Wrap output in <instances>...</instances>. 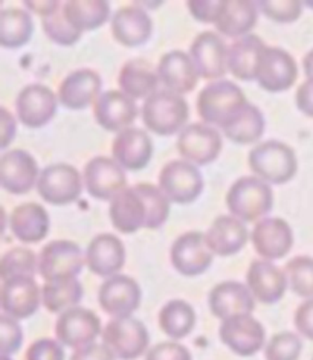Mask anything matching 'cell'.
<instances>
[{
  "mask_svg": "<svg viewBox=\"0 0 313 360\" xmlns=\"http://www.w3.org/2000/svg\"><path fill=\"white\" fill-rule=\"evenodd\" d=\"M248 105V100L237 84L228 79L214 81L205 86L198 96V113L208 125H217L222 130L236 121Z\"/></svg>",
  "mask_w": 313,
  "mask_h": 360,
  "instance_id": "6da1fadb",
  "label": "cell"
},
{
  "mask_svg": "<svg viewBox=\"0 0 313 360\" xmlns=\"http://www.w3.org/2000/svg\"><path fill=\"white\" fill-rule=\"evenodd\" d=\"M226 206L240 221H260L274 206L272 188L257 176L240 177L229 188Z\"/></svg>",
  "mask_w": 313,
  "mask_h": 360,
  "instance_id": "7a4b0ae2",
  "label": "cell"
},
{
  "mask_svg": "<svg viewBox=\"0 0 313 360\" xmlns=\"http://www.w3.org/2000/svg\"><path fill=\"white\" fill-rule=\"evenodd\" d=\"M249 167L253 173L266 184L284 185L297 174V155L288 143L266 141L249 153Z\"/></svg>",
  "mask_w": 313,
  "mask_h": 360,
  "instance_id": "3957f363",
  "label": "cell"
},
{
  "mask_svg": "<svg viewBox=\"0 0 313 360\" xmlns=\"http://www.w3.org/2000/svg\"><path fill=\"white\" fill-rule=\"evenodd\" d=\"M190 109L181 95L170 90H158L142 105V121L150 131L159 136H172L186 127Z\"/></svg>",
  "mask_w": 313,
  "mask_h": 360,
  "instance_id": "277c9868",
  "label": "cell"
},
{
  "mask_svg": "<svg viewBox=\"0 0 313 360\" xmlns=\"http://www.w3.org/2000/svg\"><path fill=\"white\" fill-rule=\"evenodd\" d=\"M84 264L86 255L82 248L70 240H53L39 255V272L44 283L77 278Z\"/></svg>",
  "mask_w": 313,
  "mask_h": 360,
  "instance_id": "5b68a950",
  "label": "cell"
},
{
  "mask_svg": "<svg viewBox=\"0 0 313 360\" xmlns=\"http://www.w3.org/2000/svg\"><path fill=\"white\" fill-rule=\"evenodd\" d=\"M103 342L116 359L135 360L146 353L150 336L147 327L135 318H113L103 330Z\"/></svg>",
  "mask_w": 313,
  "mask_h": 360,
  "instance_id": "8992f818",
  "label": "cell"
},
{
  "mask_svg": "<svg viewBox=\"0 0 313 360\" xmlns=\"http://www.w3.org/2000/svg\"><path fill=\"white\" fill-rule=\"evenodd\" d=\"M159 188L170 202L188 205L199 199L203 177L198 167L186 160H172L159 173Z\"/></svg>",
  "mask_w": 313,
  "mask_h": 360,
  "instance_id": "52a82bcc",
  "label": "cell"
},
{
  "mask_svg": "<svg viewBox=\"0 0 313 360\" xmlns=\"http://www.w3.org/2000/svg\"><path fill=\"white\" fill-rule=\"evenodd\" d=\"M298 77V68L288 51L274 46H264L260 52L255 68L258 86L267 92L289 90Z\"/></svg>",
  "mask_w": 313,
  "mask_h": 360,
  "instance_id": "ba28073f",
  "label": "cell"
},
{
  "mask_svg": "<svg viewBox=\"0 0 313 360\" xmlns=\"http://www.w3.org/2000/svg\"><path fill=\"white\" fill-rule=\"evenodd\" d=\"M37 191L44 202L56 206L74 203L83 191L82 176L69 164H53L44 168L37 182Z\"/></svg>",
  "mask_w": 313,
  "mask_h": 360,
  "instance_id": "9c48e42d",
  "label": "cell"
},
{
  "mask_svg": "<svg viewBox=\"0 0 313 360\" xmlns=\"http://www.w3.org/2000/svg\"><path fill=\"white\" fill-rule=\"evenodd\" d=\"M220 133L205 122H194L179 133L177 151L193 165H208L222 151Z\"/></svg>",
  "mask_w": 313,
  "mask_h": 360,
  "instance_id": "30bf717a",
  "label": "cell"
},
{
  "mask_svg": "<svg viewBox=\"0 0 313 360\" xmlns=\"http://www.w3.org/2000/svg\"><path fill=\"white\" fill-rule=\"evenodd\" d=\"M83 184L94 199L112 202L127 188V177L115 159L96 156L84 167Z\"/></svg>",
  "mask_w": 313,
  "mask_h": 360,
  "instance_id": "8fae6325",
  "label": "cell"
},
{
  "mask_svg": "<svg viewBox=\"0 0 313 360\" xmlns=\"http://www.w3.org/2000/svg\"><path fill=\"white\" fill-rule=\"evenodd\" d=\"M212 257L214 254L205 241V233L199 231L179 236L170 249L173 267L185 276H198L207 272L212 264Z\"/></svg>",
  "mask_w": 313,
  "mask_h": 360,
  "instance_id": "7c38bea8",
  "label": "cell"
},
{
  "mask_svg": "<svg viewBox=\"0 0 313 360\" xmlns=\"http://www.w3.org/2000/svg\"><path fill=\"white\" fill-rule=\"evenodd\" d=\"M57 340L70 348H83L95 344V339L103 335L101 319L92 310L74 307L63 311L56 323Z\"/></svg>",
  "mask_w": 313,
  "mask_h": 360,
  "instance_id": "4fadbf2b",
  "label": "cell"
},
{
  "mask_svg": "<svg viewBox=\"0 0 313 360\" xmlns=\"http://www.w3.org/2000/svg\"><path fill=\"white\" fill-rule=\"evenodd\" d=\"M219 336L232 353L241 357H250L257 354L266 342L264 327L253 314L223 321L219 330Z\"/></svg>",
  "mask_w": 313,
  "mask_h": 360,
  "instance_id": "5bb4252c",
  "label": "cell"
},
{
  "mask_svg": "<svg viewBox=\"0 0 313 360\" xmlns=\"http://www.w3.org/2000/svg\"><path fill=\"white\" fill-rule=\"evenodd\" d=\"M40 171L37 160L28 151L15 148L5 151L0 158V180L4 190L22 195L37 185Z\"/></svg>",
  "mask_w": 313,
  "mask_h": 360,
  "instance_id": "9a60e30c",
  "label": "cell"
},
{
  "mask_svg": "<svg viewBox=\"0 0 313 360\" xmlns=\"http://www.w3.org/2000/svg\"><path fill=\"white\" fill-rule=\"evenodd\" d=\"M142 298L139 284L130 276L115 275L101 284L98 301L104 313L113 318H130Z\"/></svg>",
  "mask_w": 313,
  "mask_h": 360,
  "instance_id": "2e32d148",
  "label": "cell"
},
{
  "mask_svg": "<svg viewBox=\"0 0 313 360\" xmlns=\"http://www.w3.org/2000/svg\"><path fill=\"white\" fill-rule=\"evenodd\" d=\"M57 96L43 84H30L20 90L15 101L17 116L28 129H41L57 113Z\"/></svg>",
  "mask_w": 313,
  "mask_h": 360,
  "instance_id": "e0dca14e",
  "label": "cell"
},
{
  "mask_svg": "<svg viewBox=\"0 0 313 360\" xmlns=\"http://www.w3.org/2000/svg\"><path fill=\"white\" fill-rule=\"evenodd\" d=\"M250 240L258 255L272 261L289 254L293 246V232L286 220L269 217L255 223Z\"/></svg>",
  "mask_w": 313,
  "mask_h": 360,
  "instance_id": "ac0fdd59",
  "label": "cell"
},
{
  "mask_svg": "<svg viewBox=\"0 0 313 360\" xmlns=\"http://www.w3.org/2000/svg\"><path fill=\"white\" fill-rule=\"evenodd\" d=\"M94 116L104 130L121 133L130 129L138 118V105L121 90H109L101 94L94 104Z\"/></svg>",
  "mask_w": 313,
  "mask_h": 360,
  "instance_id": "d6986e66",
  "label": "cell"
},
{
  "mask_svg": "<svg viewBox=\"0 0 313 360\" xmlns=\"http://www.w3.org/2000/svg\"><path fill=\"white\" fill-rule=\"evenodd\" d=\"M41 289L31 276H17L2 284L4 314L15 321L31 318L39 310Z\"/></svg>",
  "mask_w": 313,
  "mask_h": 360,
  "instance_id": "ffe728a7",
  "label": "cell"
},
{
  "mask_svg": "<svg viewBox=\"0 0 313 360\" xmlns=\"http://www.w3.org/2000/svg\"><path fill=\"white\" fill-rule=\"evenodd\" d=\"M190 57L199 77L205 79H222L225 77L228 65V48L216 32H202L194 39L190 48Z\"/></svg>",
  "mask_w": 313,
  "mask_h": 360,
  "instance_id": "44dd1931",
  "label": "cell"
},
{
  "mask_svg": "<svg viewBox=\"0 0 313 360\" xmlns=\"http://www.w3.org/2000/svg\"><path fill=\"white\" fill-rule=\"evenodd\" d=\"M210 309L222 322L237 316L253 314L255 310V298L249 287L237 281H225L217 284L210 293Z\"/></svg>",
  "mask_w": 313,
  "mask_h": 360,
  "instance_id": "7402d4cb",
  "label": "cell"
},
{
  "mask_svg": "<svg viewBox=\"0 0 313 360\" xmlns=\"http://www.w3.org/2000/svg\"><path fill=\"white\" fill-rule=\"evenodd\" d=\"M103 81L92 69H78L61 81L58 87V101L70 110H83L95 104L100 98Z\"/></svg>",
  "mask_w": 313,
  "mask_h": 360,
  "instance_id": "603a6c76",
  "label": "cell"
},
{
  "mask_svg": "<svg viewBox=\"0 0 313 360\" xmlns=\"http://www.w3.org/2000/svg\"><path fill=\"white\" fill-rule=\"evenodd\" d=\"M246 283L254 298L263 304L279 302L289 285L284 270L267 259H255L250 263Z\"/></svg>",
  "mask_w": 313,
  "mask_h": 360,
  "instance_id": "cb8c5ba5",
  "label": "cell"
},
{
  "mask_svg": "<svg viewBox=\"0 0 313 360\" xmlns=\"http://www.w3.org/2000/svg\"><path fill=\"white\" fill-rule=\"evenodd\" d=\"M160 83L167 90L177 95L193 92L199 83V72L196 69L190 53L182 51L167 52L156 66Z\"/></svg>",
  "mask_w": 313,
  "mask_h": 360,
  "instance_id": "d4e9b609",
  "label": "cell"
},
{
  "mask_svg": "<svg viewBox=\"0 0 313 360\" xmlns=\"http://www.w3.org/2000/svg\"><path fill=\"white\" fill-rule=\"evenodd\" d=\"M125 264L122 241L112 233H100L86 249V266L92 274L104 278L118 275Z\"/></svg>",
  "mask_w": 313,
  "mask_h": 360,
  "instance_id": "484cf974",
  "label": "cell"
},
{
  "mask_svg": "<svg viewBox=\"0 0 313 360\" xmlns=\"http://www.w3.org/2000/svg\"><path fill=\"white\" fill-rule=\"evenodd\" d=\"M112 155L124 169H144L153 156V142L144 130L130 127L116 134Z\"/></svg>",
  "mask_w": 313,
  "mask_h": 360,
  "instance_id": "4316f807",
  "label": "cell"
},
{
  "mask_svg": "<svg viewBox=\"0 0 313 360\" xmlns=\"http://www.w3.org/2000/svg\"><path fill=\"white\" fill-rule=\"evenodd\" d=\"M109 215L115 229L121 233H135L142 228H147V206L136 186L125 188L115 197L110 202Z\"/></svg>",
  "mask_w": 313,
  "mask_h": 360,
  "instance_id": "83f0119b",
  "label": "cell"
},
{
  "mask_svg": "<svg viewBox=\"0 0 313 360\" xmlns=\"http://www.w3.org/2000/svg\"><path fill=\"white\" fill-rule=\"evenodd\" d=\"M153 22L139 6H124L112 19V34L115 40L125 48H136L150 40Z\"/></svg>",
  "mask_w": 313,
  "mask_h": 360,
  "instance_id": "f1b7e54d",
  "label": "cell"
},
{
  "mask_svg": "<svg viewBox=\"0 0 313 360\" xmlns=\"http://www.w3.org/2000/svg\"><path fill=\"white\" fill-rule=\"evenodd\" d=\"M249 232L243 221L234 215H220L212 221L205 241L214 255L231 257L246 246Z\"/></svg>",
  "mask_w": 313,
  "mask_h": 360,
  "instance_id": "f546056e",
  "label": "cell"
},
{
  "mask_svg": "<svg viewBox=\"0 0 313 360\" xmlns=\"http://www.w3.org/2000/svg\"><path fill=\"white\" fill-rule=\"evenodd\" d=\"M49 226V214L39 203H23L15 206L11 212L10 228L13 236L26 245L41 241L48 236Z\"/></svg>",
  "mask_w": 313,
  "mask_h": 360,
  "instance_id": "4dcf8cb0",
  "label": "cell"
},
{
  "mask_svg": "<svg viewBox=\"0 0 313 360\" xmlns=\"http://www.w3.org/2000/svg\"><path fill=\"white\" fill-rule=\"evenodd\" d=\"M160 83L158 70L144 58L129 60L120 70L118 84L121 92L132 100H141L158 92Z\"/></svg>",
  "mask_w": 313,
  "mask_h": 360,
  "instance_id": "1f68e13d",
  "label": "cell"
},
{
  "mask_svg": "<svg viewBox=\"0 0 313 360\" xmlns=\"http://www.w3.org/2000/svg\"><path fill=\"white\" fill-rule=\"evenodd\" d=\"M258 20V4L249 0H225L216 28L225 37L240 39L249 35Z\"/></svg>",
  "mask_w": 313,
  "mask_h": 360,
  "instance_id": "d6a6232c",
  "label": "cell"
},
{
  "mask_svg": "<svg viewBox=\"0 0 313 360\" xmlns=\"http://www.w3.org/2000/svg\"><path fill=\"white\" fill-rule=\"evenodd\" d=\"M264 41L254 34L245 35L232 41L228 46L226 65L228 70L241 81L255 79V68L260 52L264 49Z\"/></svg>",
  "mask_w": 313,
  "mask_h": 360,
  "instance_id": "836d02e7",
  "label": "cell"
},
{
  "mask_svg": "<svg viewBox=\"0 0 313 360\" xmlns=\"http://www.w3.org/2000/svg\"><path fill=\"white\" fill-rule=\"evenodd\" d=\"M63 10L68 22L79 32L101 28L110 17V5L106 0H70Z\"/></svg>",
  "mask_w": 313,
  "mask_h": 360,
  "instance_id": "e575fe53",
  "label": "cell"
},
{
  "mask_svg": "<svg viewBox=\"0 0 313 360\" xmlns=\"http://www.w3.org/2000/svg\"><path fill=\"white\" fill-rule=\"evenodd\" d=\"M34 23L28 11L8 8L0 13V44L6 49L25 46L32 37Z\"/></svg>",
  "mask_w": 313,
  "mask_h": 360,
  "instance_id": "d590c367",
  "label": "cell"
},
{
  "mask_svg": "<svg viewBox=\"0 0 313 360\" xmlns=\"http://www.w3.org/2000/svg\"><path fill=\"white\" fill-rule=\"evenodd\" d=\"M159 327L172 339L186 338L196 327V311L184 300L167 302L159 311Z\"/></svg>",
  "mask_w": 313,
  "mask_h": 360,
  "instance_id": "8d00e7d4",
  "label": "cell"
},
{
  "mask_svg": "<svg viewBox=\"0 0 313 360\" xmlns=\"http://www.w3.org/2000/svg\"><path fill=\"white\" fill-rule=\"evenodd\" d=\"M83 298V285L77 278L44 283L41 287L43 305L51 313H63L78 307Z\"/></svg>",
  "mask_w": 313,
  "mask_h": 360,
  "instance_id": "74e56055",
  "label": "cell"
},
{
  "mask_svg": "<svg viewBox=\"0 0 313 360\" xmlns=\"http://www.w3.org/2000/svg\"><path fill=\"white\" fill-rule=\"evenodd\" d=\"M225 136L240 143V146H248V143H254L263 136L264 133V118L260 109H257L255 105L249 104L245 107L243 112H241L236 121L232 122L229 127L223 130Z\"/></svg>",
  "mask_w": 313,
  "mask_h": 360,
  "instance_id": "f35d334b",
  "label": "cell"
},
{
  "mask_svg": "<svg viewBox=\"0 0 313 360\" xmlns=\"http://www.w3.org/2000/svg\"><path fill=\"white\" fill-rule=\"evenodd\" d=\"M39 272V257L28 248H13L0 261V276L2 281L17 276H31Z\"/></svg>",
  "mask_w": 313,
  "mask_h": 360,
  "instance_id": "ab89813d",
  "label": "cell"
},
{
  "mask_svg": "<svg viewBox=\"0 0 313 360\" xmlns=\"http://www.w3.org/2000/svg\"><path fill=\"white\" fill-rule=\"evenodd\" d=\"M290 290L300 298L313 300V258L295 257L284 267Z\"/></svg>",
  "mask_w": 313,
  "mask_h": 360,
  "instance_id": "60d3db41",
  "label": "cell"
},
{
  "mask_svg": "<svg viewBox=\"0 0 313 360\" xmlns=\"http://www.w3.org/2000/svg\"><path fill=\"white\" fill-rule=\"evenodd\" d=\"M142 199L146 202L148 221L146 229H158L168 220L170 215V200L159 186L151 184H138L135 185Z\"/></svg>",
  "mask_w": 313,
  "mask_h": 360,
  "instance_id": "b9f144b4",
  "label": "cell"
},
{
  "mask_svg": "<svg viewBox=\"0 0 313 360\" xmlns=\"http://www.w3.org/2000/svg\"><path fill=\"white\" fill-rule=\"evenodd\" d=\"M43 31L46 34V37L60 44V46H72L79 39H82L83 32L77 31L72 25H70L65 15V10H63V5H60L58 10L41 19Z\"/></svg>",
  "mask_w": 313,
  "mask_h": 360,
  "instance_id": "7bdbcfd3",
  "label": "cell"
},
{
  "mask_svg": "<svg viewBox=\"0 0 313 360\" xmlns=\"http://www.w3.org/2000/svg\"><path fill=\"white\" fill-rule=\"evenodd\" d=\"M302 351V342L292 331L276 333L264 348L266 360H298Z\"/></svg>",
  "mask_w": 313,
  "mask_h": 360,
  "instance_id": "ee69618b",
  "label": "cell"
},
{
  "mask_svg": "<svg viewBox=\"0 0 313 360\" xmlns=\"http://www.w3.org/2000/svg\"><path fill=\"white\" fill-rule=\"evenodd\" d=\"M257 4L267 19L279 23H292L298 20L302 13V2H298V0H288V2L263 0V2Z\"/></svg>",
  "mask_w": 313,
  "mask_h": 360,
  "instance_id": "f6af8a7d",
  "label": "cell"
},
{
  "mask_svg": "<svg viewBox=\"0 0 313 360\" xmlns=\"http://www.w3.org/2000/svg\"><path fill=\"white\" fill-rule=\"evenodd\" d=\"M23 342V330L15 319L2 314L0 316V353L2 356H13L20 349Z\"/></svg>",
  "mask_w": 313,
  "mask_h": 360,
  "instance_id": "bcb514c9",
  "label": "cell"
},
{
  "mask_svg": "<svg viewBox=\"0 0 313 360\" xmlns=\"http://www.w3.org/2000/svg\"><path fill=\"white\" fill-rule=\"evenodd\" d=\"M26 360H65V349L58 340L39 339L26 349Z\"/></svg>",
  "mask_w": 313,
  "mask_h": 360,
  "instance_id": "7dc6e473",
  "label": "cell"
},
{
  "mask_svg": "<svg viewBox=\"0 0 313 360\" xmlns=\"http://www.w3.org/2000/svg\"><path fill=\"white\" fill-rule=\"evenodd\" d=\"M223 6H225V0H190L188 2V10L196 20L214 25L219 20Z\"/></svg>",
  "mask_w": 313,
  "mask_h": 360,
  "instance_id": "c3c4849f",
  "label": "cell"
},
{
  "mask_svg": "<svg viewBox=\"0 0 313 360\" xmlns=\"http://www.w3.org/2000/svg\"><path fill=\"white\" fill-rule=\"evenodd\" d=\"M146 360H193L186 347L177 342H160L147 351Z\"/></svg>",
  "mask_w": 313,
  "mask_h": 360,
  "instance_id": "681fc988",
  "label": "cell"
},
{
  "mask_svg": "<svg viewBox=\"0 0 313 360\" xmlns=\"http://www.w3.org/2000/svg\"><path fill=\"white\" fill-rule=\"evenodd\" d=\"M295 327L309 340H313V300L302 302L295 313Z\"/></svg>",
  "mask_w": 313,
  "mask_h": 360,
  "instance_id": "f907efd6",
  "label": "cell"
},
{
  "mask_svg": "<svg viewBox=\"0 0 313 360\" xmlns=\"http://www.w3.org/2000/svg\"><path fill=\"white\" fill-rule=\"evenodd\" d=\"M115 354L104 344H91L75 349L70 360H115Z\"/></svg>",
  "mask_w": 313,
  "mask_h": 360,
  "instance_id": "816d5d0a",
  "label": "cell"
},
{
  "mask_svg": "<svg viewBox=\"0 0 313 360\" xmlns=\"http://www.w3.org/2000/svg\"><path fill=\"white\" fill-rule=\"evenodd\" d=\"M15 120L5 107H0V148L6 150L15 136Z\"/></svg>",
  "mask_w": 313,
  "mask_h": 360,
  "instance_id": "f5cc1de1",
  "label": "cell"
},
{
  "mask_svg": "<svg viewBox=\"0 0 313 360\" xmlns=\"http://www.w3.org/2000/svg\"><path fill=\"white\" fill-rule=\"evenodd\" d=\"M297 107L300 112L313 118V78H307L297 90Z\"/></svg>",
  "mask_w": 313,
  "mask_h": 360,
  "instance_id": "db71d44e",
  "label": "cell"
},
{
  "mask_svg": "<svg viewBox=\"0 0 313 360\" xmlns=\"http://www.w3.org/2000/svg\"><path fill=\"white\" fill-rule=\"evenodd\" d=\"M60 5H61L60 2H31V0L25 2V6L28 8L30 11H32L34 14L40 15L41 19H44V17H48V15L56 13L60 8Z\"/></svg>",
  "mask_w": 313,
  "mask_h": 360,
  "instance_id": "11a10c76",
  "label": "cell"
},
{
  "mask_svg": "<svg viewBox=\"0 0 313 360\" xmlns=\"http://www.w3.org/2000/svg\"><path fill=\"white\" fill-rule=\"evenodd\" d=\"M302 68L304 74L307 78H313V49L306 53V57L302 58Z\"/></svg>",
  "mask_w": 313,
  "mask_h": 360,
  "instance_id": "9f6ffc18",
  "label": "cell"
},
{
  "mask_svg": "<svg viewBox=\"0 0 313 360\" xmlns=\"http://www.w3.org/2000/svg\"><path fill=\"white\" fill-rule=\"evenodd\" d=\"M0 360H13L10 356H2V357H0Z\"/></svg>",
  "mask_w": 313,
  "mask_h": 360,
  "instance_id": "6f0895ef",
  "label": "cell"
},
{
  "mask_svg": "<svg viewBox=\"0 0 313 360\" xmlns=\"http://www.w3.org/2000/svg\"><path fill=\"white\" fill-rule=\"evenodd\" d=\"M302 4H306L307 6H310V8H313V2H302Z\"/></svg>",
  "mask_w": 313,
  "mask_h": 360,
  "instance_id": "680465c9",
  "label": "cell"
},
{
  "mask_svg": "<svg viewBox=\"0 0 313 360\" xmlns=\"http://www.w3.org/2000/svg\"><path fill=\"white\" fill-rule=\"evenodd\" d=\"M312 360H313V359H312Z\"/></svg>",
  "mask_w": 313,
  "mask_h": 360,
  "instance_id": "91938a15",
  "label": "cell"
}]
</instances>
